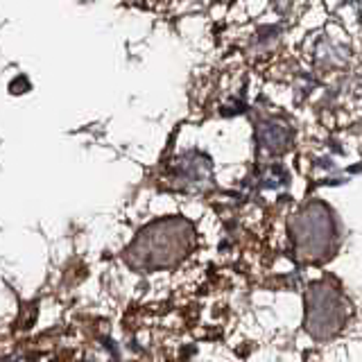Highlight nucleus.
Here are the masks:
<instances>
[{
	"instance_id": "f257e3e1",
	"label": "nucleus",
	"mask_w": 362,
	"mask_h": 362,
	"mask_svg": "<svg viewBox=\"0 0 362 362\" xmlns=\"http://www.w3.org/2000/svg\"><path fill=\"white\" fill-rule=\"evenodd\" d=\"M177 168V175H179V181L184 184L186 188L192 186V188H199L204 181L211 179V163L206 156H202L197 152H190L186 154L181 161L175 165Z\"/></svg>"
},
{
	"instance_id": "f03ea898",
	"label": "nucleus",
	"mask_w": 362,
	"mask_h": 362,
	"mask_svg": "<svg viewBox=\"0 0 362 362\" xmlns=\"http://www.w3.org/2000/svg\"><path fill=\"white\" fill-rule=\"evenodd\" d=\"M258 143L269 152H283L290 145V132L276 122H263L258 127Z\"/></svg>"
},
{
	"instance_id": "7ed1b4c3",
	"label": "nucleus",
	"mask_w": 362,
	"mask_h": 362,
	"mask_svg": "<svg viewBox=\"0 0 362 362\" xmlns=\"http://www.w3.org/2000/svg\"><path fill=\"white\" fill-rule=\"evenodd\" d=\"M344 3H351V5H356V7H358V16L362 18V0H344Z\"/></svg>"
}]
</instances>
